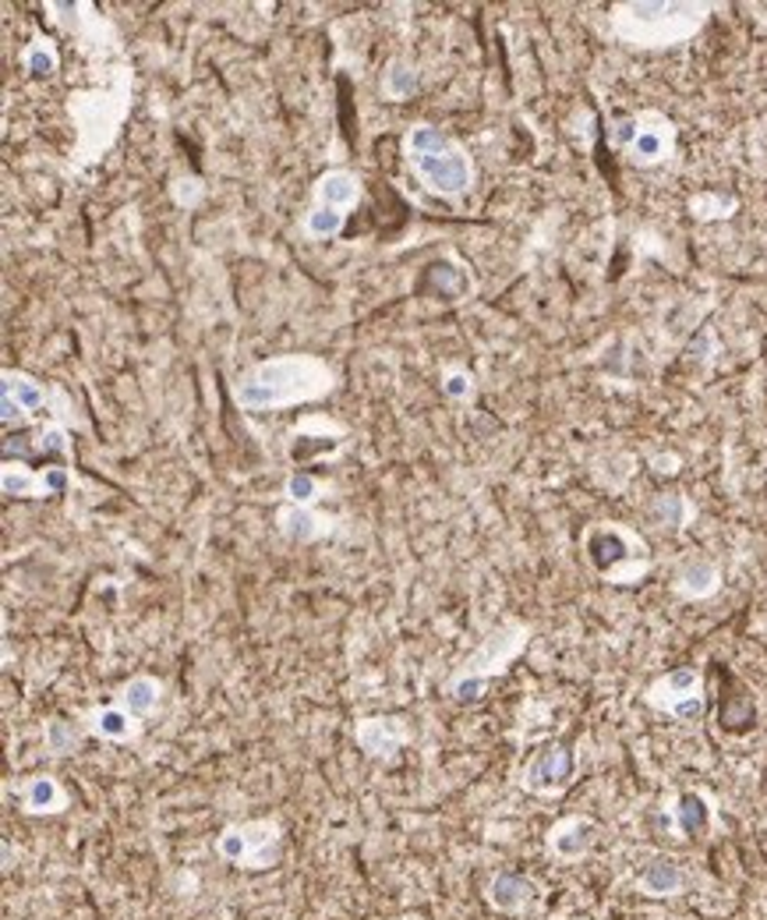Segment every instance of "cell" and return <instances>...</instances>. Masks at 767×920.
I'll return each instance as SVG.
<instances>
[{
  "label": "cell",
  "mask_w": 767,
  "mask_h": 920,
  "mask_svg": "<svg viewBox=\"0 0 767 920\" xmlns=\"http://www.w3.org/2000/svg\"><path fill=\"white\" fill-rule=\"evenodd\" d=\"M714 4H616L612 8V33L630 46H676L697 36L704 29Z\"/></svg>",
  "instance_id": "2"
},
{
  "label": "cell",
  "mask_w": 767,
  "mask_h": 920,
  "mask_svg": "<svg viewBox=\"0 0 767 920\" xmlns=\"http://www.w3.org/2000/svg\"><path fill=\"white\" fill-rule=\"evenodd\" d=\"M673 588H676V595L693 598V602L711 598V595H718V588H722V570H718V563L708 557H690L679 563Z\"/></svg>",
  "instance_id": "13"
},
{
  "label": "cell",
  "mask_w": 767,
  "mask_h": 920,
  "mask_svg": "<svg viewBox=\"0 0 767 920\" xmlns=\"http://www.w3.org/2000/svg\"><path fill=\"white\" fill-rule=\"evenodd\" d=\"M651 464H654V471H662V474H676V471H679V457H676V453H665V457H654Z\"/></svg>",
  "instance_id": "34"
},
{
  "label": "cell",
  "mask_w": 767,
  "mask_h": 920,
  "mask_svg": "<svg viewBox=\"0 0 767 920\" xmlns=\"http://www.w3.org/2000/svg\"><path fill=\"white\" fill-rule=\"evenodd\" d=\"M22 811L25 815H60L68 811V789L54 775H32L22 783Z\"/></svg>",
  "instance_id": "16"
},
{
  "label": "cell",
  "mask_w": 767,
  "mask_h": 920,
  "mask_svg": "<svg viewBox=\"0 0 767 920\" xmlns=\"http://www.w3.org/2000/svg\"><path fill=\"white\" fill-rule=\"evenodd\" d=\"M173 195H178L181 205H195L199 195H202V184L195 178H181L178 184H173Z\"/></svg>",
  "instance_id": "33"
},
{
  "label": "cell",
  "mask_w": 767,
  "mask_h": 920,
  "mask_svg": "<svg viewBox=\"0 0 767 920\" xmlns=\"http://www.w3.org/2000/svg\"><path fill=\"white\" fill-rule=\"evenodd\" d=\"M159 694H163V687H159L156 676H132V680H127V684L117 691V705H121L132 719H146V716H153V711H156Z\"/></svg>",
  "instance_id": "21"
},
{
  "label": "cell",
  "mask_w": 767,
  "mask_h": 920,
  "mask_svg": "<svg viewBox=\"0 0 767 920\" xmlns=\"http://www.w3.org/2000/svg\"><path fill=\"white\" fill-rule=\"evenodd\" d=\"M283 824L277 818L234 821L216 835V853L241 871H269L280 861Z\"/></svg>",
  "instance_id": "7"
},
{
  "label": "cell",
  "mask_w": 767,
  "mask_h": 920,
  "mask_svg": "<svg viewBox=\"0 0 767 920\" xmlns=\"http://www.w3.org/2000/svg\"><path fill=\"white\" fill-rule=\"evenodd\" d=\"M0 485H4V496H19V500H40L43 496V479L40 474H32L29 468H22V464L19 468L8 464Z\"/></svg>",
  "instance_id": "25"
},
{
  "label": "cell",
  "mask_w": 767,
  "mask_h": 920,
  "mask_svg": "<svg viewBox=\"0 0 767 920\" xmlns=\"http://www.w3.org/2000/svg\"><path fill=\"white\" fill-rule=\"evenodd\" d=\"M676 146V128L673 121L662 117L658 110H647V114H636V138L627 149L630 160L636 167H658L668 160V153Z\"/></svg>",
  "instance_id": "10"
},
{
  "label": "cell",
  "mask_w": 767,
  "mask_h": 920,
  "mask_svg": "<svg viewBox=\"0 0 767 920\" xmlns=\"http://www.w3.org/2000/svg\"><path fill=\"white\" fill-rule=\"evenodd\" d=\"M404 153H407V164L414 167V173H418L428 192H436V195L456 199L467 192L474 181L471 156L463 153L445 132L431 128V124H410L404 135Z\"/></svg>",
  "instance_id": "3"
},
{
  "label": "cell",
  "mask_w": 767,
  "mask_h": 920,
  "mask_svg": "<svg viewBox=\"0 0 767 920\" xmlns=\"http://www.w3.org/2000/svg\"><path fill=\"white\" fill-rule=\"evenodd\" d=\"M485 899H488V907L499 913H523L534 899V882L523 875H514V871H499V875L488 882Z\"/></svg>",
  "instance_id": "14"
},
{
  "label": "cell",
  "mask_w": 767,
  "mask_h": 920,
  "mask_svg": "<svg viewBox=\"0 0 767 920\" xmlns=\"http://www.w3.org/2000/svg\"><path fill=\"white\" fill-rule=\"evenodd\" d=\"M361 199V178L350 170H329L315 184V205H332V210H350Z\"/></svg>",
  "instance_id": "18"
},
{
  "label": "cell",
  "mask_w": 767,
  "mask_h": 920,
  "mask_svg": "<svg viewBox=\"0 0 767 920\" xmlns=\"http://www.w3.org/2000/svg\"><path fill=\"white\" fill-rule=\"evenodd\" d=\"M442 390L453 396V401H463V396H471L474 383H471V375L467 372H450L442 379Z\"/></svg>",
  "instance_id": "32"
},
{
  "label": "cell",
  "mask_w": 767,
  "mask_h": 920,
  "mask_svg": "<svg viewBox=\"0 0 767 920\" xmlns=\"http://www.w3.org/2000/svg\"><path fill=\"white\" fill-rule=\"evenodd\" d=\"M736 199L732 195H722V192H700V195H693L690 199V213L697 216V220H725V216H732L736 213Z\"/></svg>",
  "instance_id": "28"
},
{
  "label": "cell",
  "mask_w": 767,
  "mask_h": 920,
  "mask_svg": "<svg viewBox=\"0 0 767 920\" xmlns=\"http://www.w3.org/2000/svg\"><path fill=\"white\" fill-rule=\"evenodd\" d=\"M127 97H132V82H127L124 71H117L110 86L71 97V117L78 124V156L86 164L100 160L110 149V142L117 138L121 121L127 114Z\"/></svg>",
  "instance_id": "4"
},
{
  "label": "cell",
  "mask_w": 767,
  "mask_h": 920,
  "mask_svg": "<svg viewBox=\"0 0 767 920\" xmlns=\"http://www.w3.org/2000/svg\"><path fill=\"white\" fill-rule=\"evenodd\" d=\"M595 843H598V824L584 815L559 818L545 835L549 853L559 856V861H580V856L595 850Z\"/></svg>",
  "instance_id": "11"
},
{
  "label": "cell",
  "mask_w": 767,
  "mask_h": 920,
  "mask_svg": "<svg viewBox=\"0 0 767 920\" xmlns=\"http://www.w3.org/2000/svg\"><path fill=\"white\" fill-rule=\"evenodd\" d=\"M354 740L369 758H393L410 740V726L404 719L372 716L354 726Z\"/></svg>",
  "instance_id": "12"
},
{
  "label": "cell",
  "mask_w": 767,
  "mask_h": 920,
  "mask_svg": "<svg viewBox=\"0 0 767 920\" xmlns=\"http://www.w3.org/2000/svg\"><path fill=\"white\" fill-rule=\"evenodd\" d=\"M636 138V117H619L612 124V146L616 149H630Z\"/></svg>",
  "instance_id": "31"
},
{
  "label": "cell",
  "mask_w": 767,
  "mask_h": 920,
  "mask_svg": "<svg viewBox=\"0 0 767 920\" xmlns=\"http://www.w3.org/2000/svg\"><path fill=\"white\" fill-rule=\"evenodd\" d=\"M25 71L29 75H36V78H46V75H54L57 71V46L50 43V40H43V36H36L29 43V51H25Z\"/></svg>",
  "instance_id": "27"
},
{
  "label": "cell",
  "mask_w": 767,
  "mask_h": 920,
  "mask_svg": "<svg viewBox=\"0 0 767 920\" xmlns=\"http://www.w3.org/2000/svg\"><path fill=\"white\" fill-rule=\"evenodd\" d=\"M4 396L8 401L19 404L25 415H32V411H40L46 407V390L36 383V379H29L22 372H4Z\"/></svg>",
  "instance_id": "23"
},
{
  "label": "cell",
  "mask_w": 767,
  "mask_h": 920,
  "mask_svg": "<svg viewBox=\"0 0 767 920\" xmlns=\"http://www.w3.org/2000/svg\"><path fill=\"white\" fill-rule=\"evenodd\" d=\"M686 885L683 867L673 861H654L641 871V878H636V893L651 896V899H668V896H679Z\"/></svg>",
  "instance_id": "20"
},
{
  "label": "cell",
  "mask_w": 767,
  "mask_h": 920,
  "mask_svg": "<svg viewBox=\"0 0 767 920\" xmlns=\"http://www.w3.org/2000/svg\"><path fill=\"white\" fill-rule=\"evenodd\" d=\"M573 772H577V758H573V751L566 743H549V748H541L531 761H527L520 786L527 793H534V797H559V793L573 783Z\"/></svg>",
  "instance_id": "9"
},
{
  "label": "cell",
  "mask_w": 767,
  "mask_h": 920,
  "mask_svg": "<svg viewBox=\"0 0 767 920\" xmlns=\"http://www.w3.org/2000/svg\"><path fill=\"white\" fill-rule=\"evenodd\" d=\"M86 729L92 737H100V740H114V743H124V740H135L142 733V726L138 719H132L121 705H106V708H92L89 716H86Z\"/></svg>",
  "instance_id": "17"
},
{
  "label": "cell",
  "mask_w": 767,
  "mask_h": 920,
  "mask_svg": "<svg viewBox=\"0 0 767 920\" xmlns=\"http://www.w3.org/2000/svg\"><path fill=\"white\" fill-rule=\"evenodd\" d=\"M690 517H693V506L679 493H665L647 506V520L658 531H679Z\"/></svg>",
  "instance_id": "22"
},
{
  "label": "cell",
  "mask_w": 767,
  "mask_h": 920,
  "mask_svg": "<svg viewBox=\"0 0 767 920\" xmlns=\"http://www.w3.org/2000/svg\"><path fill=\"white\" fill-rule=\"evenodd\" d=\"M414 86H418V68H410L407 60H393L386 78H382V92H386L390 100H407Z\"/></svg>",
  "instance_id": "29"
},
{
  "label": "cell",
  "mask_w": 767,
  "mask_h": 920,
  "mask_svg": "<svg viewBox=\"0 0 767 920\" xmlns=\"http://www.w3.org/2000/svg\"><path fill=\"white\" fill-rule=\"evenodd\" d=\"M337 386L332 369L315 355H286L255 364L234 383V404L245 411H280L294 404H312Z\"/></svg>",
  "instance_id": "1"
},
{
  "label": "cell",
  "mask_w": 767,
  "mask_h": 920,
  "mask_svg": "<svg viewBox=\"0 0 767 920\" xmlns=\"http://www.w3.org/2000/svg\"><path fill=\"white\" fill-rule=\"evenodd\" d=\"M714 821V807L704 793H679L668 807V824L679 832V835H704Z\"/></svg>",
  "instance_id": "15"
},
{
  "label": "cell",
  "mask_w": 767,
  "mask_h": 920,
  "mask_svg": "<svg viewBox=\"0 0 767 920\" xmlns=\"http://www.w3.org/2000/svg\"><path fill=\"white\" fill-rule=\"evenodd\" d=\"M587 560L595 563L598 574L612 584H636L651 570L644 538L622 525H598L590 531Z\"/></svg>",
  "instance_id": "6"
},
{
  "label": "cell",
  "mask_w": 767,
  "mask_h": 920,
  "mask_svg": "<svg viewBox=\"0 0 767 920\" xmlns=\"http://www.w3.org/2000/svg\"><path fill=\"white\" fill-rule=\"evenodd\" d=\"M527 641H531V627L527 624H520V620L499 624L467 659H463V665L450 676L445 691H450L456 702H477V697H485L488 684L509 670V662L520 659Z\"/></svg>",
  "instance_id": "5"
},
{
  "label": "cell",
  "mask_w": 767,
  "mask_h": 920,
  "mask_svg": "<svg viewBox=\"0 0 767 920\" xmlns=\"http://www.w3.org/2000/svg\"><path fill=\"white\" fill-rule=\"evenodd\" d=\"M43 743H46V751H50L54 758L60 754H71L78 751V743H82V729H75L71 722H64V719H50L43 729Z\"/></svg>",
  "instance_id": "26"
},
{
  "label": "cell",
  "mask_w": 767,
  "mask_h": 920,
  "mask_svg": "<svg viewBox=\"0 0 767 920\" xmlns=\"http://www.w3.org/2000/svg\"><path fill=\"white\" fill-rule=\"evenodd\" d=\"M347 224L343 210H332V205H312V213L305 216V234L315 237V242H326V237H337Z\"/></svg>",
  "instance_id": "24"
},
{
  "label": "cell",
  "mask_w": 767,
  "mask_h": 920,
  "mask_svg": "<svg viewBox=\"0 0 767 920\" xmlns=\"http://www.w3.org/2000/svg\"><path fill=\"white\" fill-rule=\"evenodd\" d=\"M277 525H280V535L283 538H291V542H315V538H323L329 535V520H323L318 514H312V506H283V511L277 514Z\"/></svg>",
  "instance_id": "19"
},
{
  "label": "cell",
  "mask_w": 767,
  "mask_h": 920,
  "mask_svg": "<svg viewBox=\"0 0 767 920\" xmlns=\"http://www.w3.org/2000/svg\"><path fill=\"white\" fill-rule=\"evenodd\" d=\"M644 702L651 708L665 711V716H673L679 722H697L704 716V680L693 670V665H679V670L658 676L654 684L647 687Z\"/></svg>",
  "instance_id": "8"
},
{
  "label": "cell",
  "mask_w": 767,
  "mask_h": 920,
  "mask_svg": "<svg viewBox=\"0 0 767 920\" xmlns=\"http://www.w3.org/2000/svg\"><path fill=\"white\" fill-rule=\"evenodd\" d=\"M283 493L294 506H312L318 500V482L312 479V474H291L286 485H283Z\"/></svg>",
  "instance_id": "30"
}]
</instances>
